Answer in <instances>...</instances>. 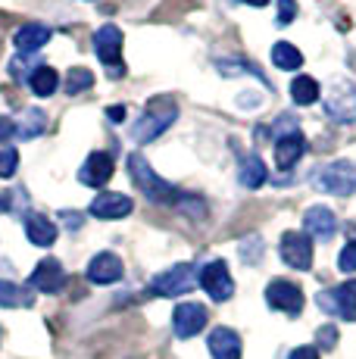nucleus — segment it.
Instances as JSON below:
<instances>
[{
    "label": "nucleus",
    "instance_id": "12",
    "mask_svg": "<svg viewBox=\"0 0 356 359\" xmlns=\"http://www.w3.org/2000/svg\"><path fill=\"white\" fill-rule=\"evenodd\" d=\"M109 175H113V156L104 154V150H94V154H88L85 165H81L78 182L88 184V188H100V184L109 182Z\"/></svg>",
    "mask_w": 356,
    "mask_h": 359
},
{
    "label": "nucleus",
    "instance_id": "5",
    "mask_svg": "<svg viewBox=\"0 0 356 359\" xmlns=\"http://www.w3.org/2000/svg\"><path fill=\"white\" fill-rule=\"evenodd\" d=\"M94 50H97L100 63L107 66L109 79H122L125 75V63H122V32L116 25H100L94 32Z\"/></svg>",
    "mask_w": 356,
    "mask_h": 359
},
{
    "label": "nucleus",
    "instance_id": "19",
    "mask_svg": "<svg viewBox=\"0 0 356 359\" xmlns=\"http://www.w3.org/2000/svg\"><path fill=\"white\" fill-rule=\"evenodd\" d=\"M50 41V29L47 25H41V22H29V25H22L16 34H13V44H16V50L19 53H35L41 50V47Z\"/></svg>",
    "mask_w": 356,
    "mask_h": 359
},
{
    "label": "nucleus",
    "instance_id": "11",
    "mask_svg": "<svg viewBox=\"0 0 356 359\" xmlns=\"http://www.w3.org/2000/svg\"><path fill=\"white\" fill-rule=\"evenodd\" d=\"M282 259L291 269L306 272L313 266V238H306L303 231H287L282 238Z\"/></svg>",
    "mask_w": 356,
    "mask_h": 359
},
{
    "label": "nucleus",
    "instance_id": "1",
    "mask_svg": "<svg viewBox=\"0 0 356 359\" xmlns=\"http://www.w3.org/2000/svg\"><path fill=\"white\" fill-rule=\"evenodd\" d=\"M178 119V107L172 97H153L144 109V116L132 126V137L138 144H147L153 137H160L172 122Z\"/></svg>",
    "mask_w": 356,
    "mask_h": 359
},
{
    "label": "nucleus",
    "instance_id": "29",
    "mask_svg": "<svg viewBox=\"0 0 356 359\" xmlns=\"http://www.w3.org/2000/svg\"><path fill=\"white\" fill-rule=\"evenodd\" d=\"M338 269H341V272H356V241H350V244L341 250Z\"/></svg>",
    "mask_w": 356,
    "mask_h": 359
},
{
    "label": "nucleus",
    "instance_id": "8",
    "mask_svg": "<svg viewBox=\"0 0 356 359\" xmlns=\"http://www.w3.org/2000/svg\"><path fill=\"white\" fill-rule=\"evenodd\" d=\"M207 322H210L207 306H203V303H194V300L178 303L175 313H172L175 334H178V337H184V341H188V337H194V334H200V331L207 328Z\"/></svg>",
    "mask_w": 356,
    "mask_h": 359
},
{
    "label": "nucleus",
    "instance_id": "10",
    "mask_svg": "<svg viewBox=\"0 0 356 359\" xmlns=\"http://www.w3.org/2000/svg\"><path fill=\"white\" fill-rule=\"evenodd\" d=\"M266 303H269L272 309H278V313L300 316V309H303V291H300L297 285H291V281L278 278L266 287Z\"/></svg>",
    "mask_w": 356,
    "mask_h": 359
},
{
    "label": "nucleus",
    "instance_id": "37",
    "mask_svg": "<svg viewBox=\"0 0 356 359\" xmlns=\"http://www.w3.org/2000/svg\"><path fill=\"white\" fill-rule=\"evenodd\" d=\"M244 4H250V6H266L269 0H244Z\"/></svg>",
    "mask_w": 356,
    "mask_h": 359
},
{
    "label": "nucleus",
    "instance_id": "17",
    "mask_svg": "<svg viewBox=\"0 0 356 359\" xmlns=\"http://www.w3.org/2000/svg\"><path fill=\"white\" fill-rule=\"evenodd\" d=\"M303 154H306V137L300 135V131L275 137V163L282 165V169H294Z\"/></svg>",
    "mask_w": 356,
    "mask_h": 359
},
{
    "label": "nucleus",
    "instance_id": "21",
    "mask_svg": "<svg viewBox=\"0 0 356 359\" xmlns=\"http://www.w3.org/2000/svg\"><path fill=\"white\" fill-rule=\"evenodd\" d=\"M25 234H29V241L35 247H53V241H57V225L44 216H29L25 219Z\"/></svg>",
    "mask_w": 356,
    "mask_h": 359
},
{
    "label": "nucleus",
    "instance_id": "36",
    "mask_svg": "<svg viewBox=\"0 0 356 359\" xmlns=\"http://www.w3.org/2000/svg\"><path fill=\"white\" fill-rule=\"evenodd\" d=\"M13 206V197L10 194H0V210H10Z\"/></svg>",
    "mask_w": 356,
    "mask_h": 359
},
{
    "label": "nucleus",
    "instance_id": "28",
    "mask_svg": "<svg viewBox=\"0 0 356 359\" xmlns=\"http://www.w3.org/2000/svg\"><path fill=\"white\" fill-rule=\"evenodd\" d=\"M16 165H19V154H16V147L0 150V178H13Z\"/></svg>",
    "mask_w": 356,
    "mask_h": 359
},
{
    "label": "nucleus",
    "instance_id": "35",
    "mask_svg": "<svg viewBox=\"0 0 356 359\" xmlns=\"http://www.w3.org/2000/svg\"><path fill=\"white\" fill-rule=\"evenodd\" d=\"M107 116H109V122H122L125 119V107H109Z\"/></svg>",
    "mask_w": 356,
    "mask_h": 359
},
{
    "label": "nucleus",
    "instance_id": "31",
    "mask_svg": "<svg viewBox=\"0 0 356 359\" xmlns=\"http://www.w3.org/2000/svg\"><path fill=\"white\" fill-rule=\"evenodd\" d=\"M319 344H322V350H331L334 344H338V331H334L331 325L322 328V331H319Z\"/></svg>",
    "mask_w": 356,
    "mask_h": 359
},
{
    "label": "nucleus",
    "instance_id": "2",
    "mask_svg": "<svg viewBox=\"0 0 356 359\" xmlns=\"http://www.w3.org/2000/svg\"><path fill=\"white\" fill-rule=\"evenodd\" d=\"M128 169H132V178H135V184H138V191L147 200H153V203H175L178 200V191L169 182H163L141 154L128 156Z\"/></svg>",
    "mask_w": 356,
    "mask_h": 359
},
{
    "label": "nucleus",
    "instance_id": "9",
    "mask_svg": "<svg viewBox=\"0 0 356 359\" xmlns=\"http://www.w3.org/2000/svg\"><path fill=\"white\" fill-rule=\"evenodd\" d=\"M319 306L331 316H341L347 322H356V278L353 281H344L341 287L334 291H325L319 294Z\"/></svg>",
    "mask_w": 356,
    "mask_h": 359
},
{
    "label": "nucleus",
    "instance_id": "22",
    "mask_svg": "<svg viewBox=\"0 0 356 359\" xmlns=\"http://www.w3.org/2000/svg\"><path fill=\"white\" fill-rule=\"evenodd\" d=\"M319 94H322V88H319L316 79H310V75H297V79H294L291 100L297 103V107H310V103H316Z\"/></svg>",
    "mask_w": 356,
    "mask_h": 359
},
{
    "label": "nucleus",
    "instance_id": "23",
    "mask_svg": "<svg viewBox=\"0 0 356 359\" xmlns=\"http://www.w3.org/2000/svg\"><path fill=\"white\" fill-rule=\"evenodd\" d=\"M32 91L38 94V97H53L57 94V85H60V75L57 69L50 66H35V72H32Z\"/></svg>",
    "mask_w": 356,
    "mask_h": 359
},
{
    "label": "nucleus",
    "instance_id": "6",
    "mask_svg": "<svg viewBox=\"0 0 356 359\" xmlns=\"http://www.w3.org/2000/svg\"><path fill=\"white\" fill-rule=\"evenodd\" d=\"M325 109L334 122L353 126L356 122V85L353 81H344V79L331 81V88L325 94Z\"/></svg>",
    "mask_w": 356,
    "mask_h": 359
},
{
    "label": "nucleus",
    "instance_id": "26",
    "mask_svg": "<svg viewBox=\"0 0 356 359\" xmlns=\"http://www.w3.org/2000/svg\"><path fill=\"white\" fill-rule=\"evenodd\" d=\"M94 85V75L88 72V69H69V72H66V94H69V97H75V94H81V91H88V88Z\"/></svg>",
    "mask_w": 356,
    "mask_h": 359
},
{
    "label": "nucleus",
    "instance_id": "4",
    "mask_svg": "<svg viewBox=\"0 0 356 359\" xmlns=\"http://www.w3.org/2000/svg\"><path fill=\"white\" fill-rule=\"evenodd\" d=\"M197 285H200V272L191 262H182V266H172L156 275L150 291L156 297H182V294H191Z\"/></svg>",
    "mask_w": 356,
    "mask_h": 359
},
{
    "label": "nucleus",
    "instance_id": "32",
    "mask_svg": "<svg viewBox=\"0 0 356 359\" xmlns=\"http://www.w3.org/2000/svg\"><path fill=\"white\" fill-rule=\"evenodd\" d=\"M13 135H16V122L6 119V116H0V144H6Z\"/></svg>",
    "mask_w": 356,
    "mask_h": 359
},
{
    "label": "nucleus",
    "instance_id": "14",
    "mask_svg": "<svg viewBox=\"0 0 356 359\" xmlns=\"http://www.w3.org/2000/svg\"><path fill=\"white\" fill-rule=\"evenodd\" d=\"M29 281H32V287H35V291H41V294H57L60 287H63V281H66L63 262H57V259H41Z\"/></svg>",
    "mask_w": 356,
    "mask_h": 359
},
{
    "label": "nucleus",
    "instance_id": "25",
    "mask_svg": "<svg viewBox=\"0 0 356 359\" xmlns=\"http://www.w3.org/2000/svg\"><path fill=\"white\" fill-rule=\"evenodd\" d=\"M44 126H47V116L41 109H25L22 119H16V135L22 141H29V137H38L44 131Z\"/></svg>",
    "mask_w": 356,
    "mask_h": 359
},
{
    "label": "nucleus",
    "instance_id": "3",
    "mask_svg": "<svg viewBox=\"0 0 356 359\" xmlns=\"http://www.w3.org/2000/svg\"><path fill=\"white\" fill-rule=\"evenodd\" d=\"M313 184H316L319 191H325V194L350 197V194H356V165L347 160L322 165L316 175H313Z\"/></svg>",
    "mask_w": 356,
    "mask_h": 359
},
{
    "label": "nucleus",
    "instance_id": "20",
    "mask_svg": "<svg viewBox=\"0 0 356 359\" xmlns=\"http://www.w3.org/2000/svg\"><path fill=\"white\" fill-rule=\"evenodd\" d=\"M266 178H269V169H266L263 156H244L241 165H238V182H241L244 188H250V191L263 188Z\"/></svg>",
    "mask_w": 356,
    "mask_h": 359
},
{
    "label": "nucleus",
    "instance_id": "24",
    "mask_svg": "<svg viewBox=\"0 0 356 359\" xmlns=\"http://www.w3.org/2000/svg\"><path fill=\"white\" fill-rule=\"evenodd\" d=\"M272 63L278 69H285V72H294V69L303 66V53L294 44H287V41H278V44L272 47Z\"/></svg>",
    "mask_w": 356,
    "mask_h": 359
},
{
    "label": "nucleus",
    "instance_id": "13",
    "mask_svg": "<svg viewBox=\"0 0 356 359\" xmlns=\"http://www.w3.org/2000/svg\"><path fill=\"white\" fill-rule=\"evenodd\" d=\"M303 229L306 238H316V241H331L334 231H338V219L328 206H310L303 216Z\"/></svg>",
    "mask_w": 356,
    "mask_h": 359
},
{
    "label": "nucleus",
    "instance_id": "7",
    "mask_svg": "<svg viewBox=\"0 0 356 359\" xmlns=\"http://www.w3.org/2000/svg\"><path fill=\"white\" fill-rule=\"evenodd\" d=\"M200 287L213 297L216 303L231 300V294H235V281H231V275H228V266H225L222 259L207 262V266L200 269Z\"/></svg>",
    "mask_w": 356,
    "mask_h": 359
},
{
    "label": "nucleus",
    "instance_id": "33",
    "mask_svg": "<svg viewBox=\"0 0 356 359\" xmlns=\"http://www.w3.org/2000/svg\"><path fill=\"white\" fill-rule=\"evenodd\" d=\"M291 359H319V350L316 347H297L291 353Z\"/></svg>",
    "mask_w": 356,
    "mask_h": 359
},
{
    "label": "nucleus",
    "instance_id": "16",
    "mask_svg": "<svg viewBox=\"0 0 356 359\" xmlns=\"http://www.w3.org/2000/svg\"><path fill=\"white\" fill-rule=\"evenodd\" d=\"M132 210H135V203L128 194H100L91 203L94 219H125Z\"/></svg>",
    "mask_w": 356,
    "mask_h": 359
},
{
    "label": "nucleus",
    "instance_id": "27",
    "mask_svg": "<svg viewBox=\"0 0 356 359\" xmlns=\"http://www.w3.org/2000/svg\"><path fill=\"white\" fill-rule=\"evenodd\" d=\"M32 297L13 281H0V306H29Z\"/></svg>",
    "mask_w": 356,
    "mask_h": 359
},
{
    "label": "nucleus",
    "instance_id": "30",
    "mask_svg": "<svg viewBox=\"0 0 356 359\" xmlns=\"http://www.w3.org/2000/svg\"><path fill=\"white\" fill-rule=\"evenodd\" d=\"M297 16V0H278V22L287 25Z\"/></svg>",
    "mask_w": 356,
    "mask_h": 359
},
{
    "label": "nucleus",
    "instance_id": "15",
    "mask_svg": "<svg viewBox=\"0 0 356 359\" xmlns=\"http://www.w3.org/2000/svg\"><path fill=\"white\" fill-rule=\"evenodd\" d=\"M122 259L116 257V253H97L91 262H88V278L94 281V285H113V281L122 278Z\"/></svg>",
    "mask_w": 356,
    "mask_h": 359
},
{
    "label": "nucleus",
    "instance_id": "34",
    "mask_svg": "<svg viewBox=\"0 0 356 359\" xmlns=\"http://www.w3.org/2000/svg\"><path fill=\"white\" fill-rule=\"evenodd\" d=\"M60 219H63L69 229H78L81 225V212H60Z\"/></svg>",
    "mask_w": 356,
    "mask_h": 359
},
{
    "label": "nucleus",
    "instance_id": "18",
    "mask_svg": "<svg viewBox=\"0 0 356 359\" xmlns=\"http://www.w3.org/2000/svg\"><path fill=\"white\" fill-rule=\"evenodd\" d=\"M207 347L213 353V359H241V337L231 328H213Z\"/></svg>",
    "mask_w": 356,
    "mask_h": 359
}]
</instances>
